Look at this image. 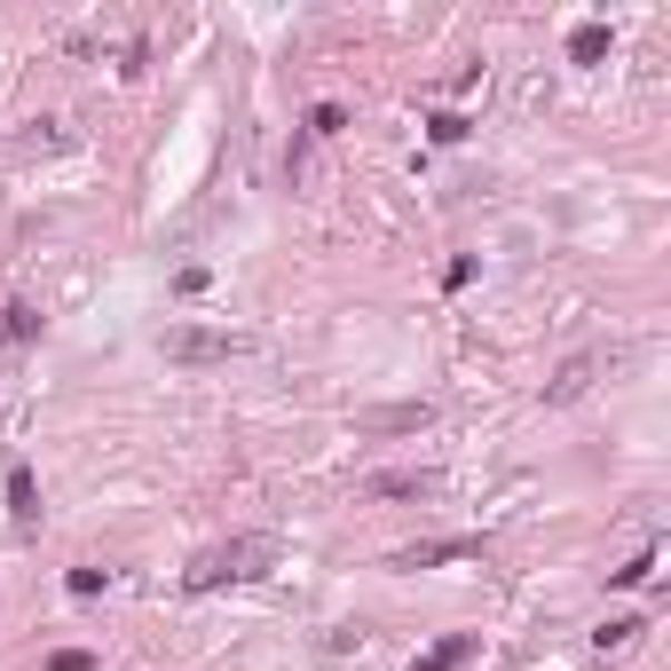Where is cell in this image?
<instances>
[{
  "label": "cell",
  "mask_w": 671,
  "mask_h": 671,
  "mask_svg": "<svg viewBox=\"0 0 671 671\" xmlns=\"http://www.w3.org/2000/svg\"><path fill=\"white\" fill-rule=\"evenodd\" d=\"M277 537L269 530H254V537H229V545H214V553H198L190 561V593H214V584H254V576H269L277 569Z\"/></svg>",
  "instance_id": "cell-1"
},
{
  "label": "cell",
  "mask_w": 671,
  "mask_h": 671,
  "mask_svg": "<svg viewBox=\"0 0 671 671\" xmlns=\"http://www.w3.org/2000/svg\"><path fill=\"white\" fill-rule=\"evenodd\" d=\"M237 348H245L237 332H206V324H175V332H166V356H175V364H221Z\"/></svg>",
  "instance_id": "cell-2"
},
{
  "label": "cell",
  "mask_w": 671,
  "mask_h": 671,
  "mask_svg": "<svg viewBox=\"0 0 671 671\" xmlns=\"http://www.w3.org/2000/svg\"><path fill=\"white\" fill-rule=\"evenodd\" d=\"M356 427L364 435H418V427H435V403H379V411H356Z\"/></svg>",
  "instance_id": "cell-3"
},
{
  "label": "cell",
  "mask_w": 671,
  "mask_h": 671,
  "mask_svg": "<svg viewBox=\"0 0 671 671\" xmlns=\"http://www.w3.org/2000/svg\"><path fill=\"white\" fill-rule=\"evenodd\" d=\"M601 364H616V348H593V356H569L561 364V379H545V403H576L584 387H593V372Z\"/></svg>",
  "instance_id": "cell-4"
},
{
  "label": "cell",
  "mask_w": 671,
  "mask_h": 671,
  "mask_svg": "<svg viewBox=\"0 0 671 671\" xmlns=\"http://www.w3.org/2000/svg\"><path fill=\"white\" fill-rule=\"evenodd\" d=\"M443 474L435 466H395V474H372V497H435Z\"/></svg>",
  "instance_id": "cell-5"
},
{
  "label": "cell",
  "mask_w": 671,
  "mask_h": 671,
  "mask_svg": "<svg viewBox=\"0 0 671 671\" xmlns=\"http://www.w3.org/2000/svg\"><path fill=\"white\" fill-rule=\"evenodd\" d=\"M466 553H482V537H435V545H411V553H395V569H435V561H466Z\"/></svg>",
  "instance_id": "cell-6"
},
{
  "label": "cell",
  "mask_w": 671,
  "mask_h": 671,
  "mask_svg": "<svg viewBox=\"0 0 671 671\" xmlns=\"http://www.w3.org/2000/svg\"><path fill=\"white\" fill-rule=\"evenodd\" d=\"M9 514L32 530L40 522V490H32V466H9Z\"/></svg>",
  "instance_id": "cell-7"
},
{
  "label": "cell",
  "mask_w": 671,
  "mask_h": 671,
  "mask_svg": "<svg viewBox=\"0 0 671 671\" xmlns=\"http://www.w3.org/2000/svg\"><path fill=\"white\" fill-rule=\"evenodd\" d=\"M466 655H474V640H466V632H451V640H435V648H427V655H418V663H411V671H458V663H466Z\"/></svg>",
  "instance_id": "cell-8"
},
{
  "label": "cell",
  "mask_w": 671,
  "mask_h": 671,
  "mask_svg": "<svg viewBox=\"0 0 671 671\" xmlns=\"http://www.w3.org/2000/svg\"><path fill=\"white\" fill-rule=\"evenodd\" d=\"M640 632H648V616H609V624L593 632V648H601V655H624V648H632Z\"/></svg>",
  "instance_id": "cell-9"
},
{
  "label": "cell",
  "mask_w": 671,
  "mask_h": 671,
  "mask_svg": "<svg viewBox=\"0 0 671 671\" xmlns=\"http://www.w3.org/2000/svg\"><path fill=\"white\" fill-rule=\"evenodd\" d=\"M609 56V24H576L569 32V63H601Z\"/></svg>",
  "instance_id": "cell-10"
},
{
  "label": "cell",
  "mask_w": 671,
  "mask_h": 671,
  "mask_svg": "<svg viewBox=\"0 0 671 671\" xmlns=\"http://www.w3.org/2000/svg\"><path fill=\"white\" fill-rule=\"evenodd\" d=\"M32 332H40V316H32L24 300H9V308H0V348H17V341H32Z\"/></svg>",
  "instance_id": "cell-11"
},
{
  "label": "cell",
  "mask_w": 671,
  "mask_h": 671,
  "mask_svg": "<svg viewBox=\"0 0 671 671\" xmlns=\"http://www.w3.org/2000/svg\"><path fill=\"white\" fill-rule=\"evenodd\" d=\"M648 576H655V545H648V553H632L624 569H609V584H648Z\"/></svg>",
  "instance_id": "cell-12"
},
{
  "label": "cell",
  "mask_w": 671,
  "mask_h": 671,
  "mask_svg": "<svg viewBox=\"0 0 671 671\" xmlns=\"http://www.w3.org/2000/svg\"><path fill=\"white\" fill-rule=\"evenodd\" d=\"M341 127H348L341 103H316V111H308V135H341Z\"/></svg>",
  "instance_id": "cell-13"
},
{
  "label": "cell",
  "mask_w": 671,
  "mask_h": 671,
  "mask_svg": "<svg viewBox=\"0 0 671 671\" xmlns=\"http://www.w3.org/2000/svg\"><path fill=\"white\" fill-rule=\"evenodd\" d=\"M427 135H435V142H466V119H458V111H435Z\"/></svg>",
  "instance_id": "cell-14"
},
{
  "label": "cell",
  "mask_w": 671,
  "mask_h": 671,
  "mask_svg": "<svg viewBox=\"0 0 671 671\" xmlns=\"http://www.w3.org/2000/svg\"><path fill=\"white\" fill-rule=\"evenodd\" d=\"M48 671H96V655H88V648H56Z\"/></svg>",
  "instance_id": "cell-15"
},
{
  "label": "cell",
  "mask_w": 671,
  "mask_h": 671,
  "mask_svg": "<svg viewBox=\"0 0 671 671\" xmlns=\"http://www.w3.org/2000/svg\"><path fill=\"white\" fill-rule=\"evenodd\" d=\"M63 584H71V593H79V601H88V593H103V569H96V561H88V569H71V576H63Z\"/></svg>",
  "instance_id": "cell-16"
},
{
  "label": "cell",
  "mask_w": 671,
  "mask_h": 671,
  "mask_svg": "<svg viewBox=\"0 0 671 671\" xmlns=\"http://www.w3.org/2000/svg\"><path fill=\"white\" fill-rule=\"evenodd\" d=\"M348 648H364V632H356V624H341V632H324V655H348Z\"/></svg>",
  "instance_id": "cell-17"
}]
</instances>
